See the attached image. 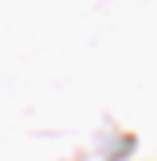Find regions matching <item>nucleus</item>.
<instances>
[]
</instances>
